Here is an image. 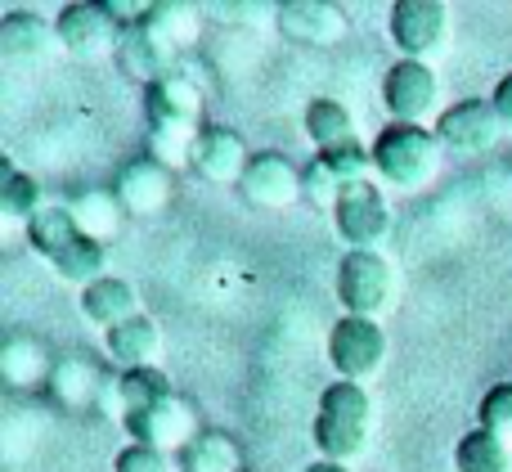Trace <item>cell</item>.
Returning a JSON list of instances; mask_svg holds the SVG:
<instances>
[{
    "label": "cell",
    "instance_id": "obj_1",
    "mask_svg": "<svg viewBox=\"0 0 512 472\" xmlns=\"http://www.w3.org/2000/svg\"><path fill=\"white\" fill-rule=\"evenodd\" d=\"M203 113H207V95L194 77L185 72H167L162 81H153L144 90V135L149 149L162 167H185L194 162V144L203 135Z\"/></svg>",
    "mask_w": 512,
    "mask_h": 472
},
{
    "label": "cell",
    "instance_id": "obj_2",
    "mask_svg": "<svg viewBox=\"0 0 512 472\" xmlns=\"http://www.w3.org/2000/svg\"><path fill=\"white\" fill-rule=\"evenodd\" d=\"M23 234H27L36 257H41L68 288H81V293H86L90 284H99V279L108 275V248L77 230L68 207H45V212H36Z\"/></svg>",
    "mask_w": 512,
    "mask_h": 472
},
{
    "label": "cell",
    "instance_id": "obj_3",
    "mask_svg": "<svg viewBox=\"0 0 512 472\" xmlns=\"http://www.w3.org/2000/svg\"><path fill=\"white\" fill-rule=\"evenodd\" d=\"M315 450L319 459L328 464H346L351 468L355 459L369 450V437H373V401L360 383H328L319 392V410H315Z\"/></svg>",
    "mask_w": 512,
    "mask_h": 472
},
{
    "label": "cell",
    "instance_id": "obj_4",
    "mask_svg": "<svg viewBox=\"0 0 512 472\" xmlns=\"http://www.w3.org/2000/svg\"><path fill=\"white\" fill-rule=\"evenodd\" d=\"M445 167V144L436 140L432 126H405L391 122L373 140V176L396 194H418L427 189Z\"/></svg>",
    "mask_w": 512,
    "mask_h": 472
},
{
    "label": "cell",
    "instance_id": "obj_5",
    "mask_svg": "<svg viewBox=\"0 0 512 472\" xmlns=\"http://www.w3.org/2000/svg\"><path fill=\"white\" fill-rule=\"evenodd\" d=\"M400 284H396V266L387 261V252H346L337 266V302L342 315L355 320H378L396 306Z\"/></svg>",
    "mask_w": 512,
    "mask_h": 472
},
{
    "label": "cell",
    "instance_id": "obj_6",
    "mask_svg": "<svg viewBox=\"0 0 512 472\" xmlns=\"http://www.w3.org/2000/svg\"><path fill=\"white\" fill-rule=\"evenodd\" d=\"M333 230L346 243V252H382L391 239V207L382 185L360 180V185H342V198L333 207Z\"/></svg>",
    "mask_w": 512,
    "mask_h": 472
},
{
    "label": "cell",
    "instance_id": "obj_7",
    "mask_svg": "<svg viewBox=\"0 0 512 472\" xmlns=\"http://www.w3.org/2000/svg\"><path fill=\"white\" fill-rule=\"evenodd\" d=\"M328 365L337 369L342 383H369V378L382 374L387 365V329L378 320H355V315H342V320L328 329Z\"/></svg>",
    "mask_w": 512,
    "mask_h": 472
},
{
    "label": "cell",
    "instance_id": "obj_8",
    "mask_svg": "<svg viewBox=\"0 0 512 472\" xmlns=\"http://www.w3.org/2000/svg\"><path fill=\"white\" fill-rule=\"evenodd\" d=\"M59 27V45L63 54H72L77 63H99V59H117V41H122V23L108 14V5L99 0H81V5H63L54 14Z\"/></svg>",
    "mask_w": 512,
    "mask_h": 472
},
{
    "label": "cell",
    "instance_id": "obj_9",
    "mask_svg": "<svg viewBox=\"0 0 512 472\" xmlns=\"http://www.w3.org/2000/svg\"><path fill=\"white\" fill-rule=\"evenodd\" d=\"M504 117L495 113L490 99H459L436 117V140L445 144V153L454 158H481L504 140Z\"/></svg>",
    "mask_w": 512,
    "mask_h": 472
},
{
    "label": "cell",
    "instance_id": "obj_10",
    "mask_svg": "<svg viewBox=\"0 0 512 472\" xmlns=\"http://www.w3.org/2000/svg\"><path fill=\"white\" fill-rule=\"evenodd\" d=\"M387 32H391V45L405 59L427 63L450 41V9L441 0H400V5H391Z\"/></svg>",
    "mask_w": 512,
    "mask_h": 472
},
{
    "label": "cell",
    "instance_id": "obj_11",
    "mask_svg": "<svg viewBox=\"0 0 512 472\" xmlns=\"http://www.w3.org/2000/svg\"><path fill=\"white\" fill-rule=\"evenodd\" d=\"M382 104L396 122L405 126H423L432 113H441V77L432 63H414V59H396L382 77Z\"/></svg>",
    "mask_w": 512,
    "mask_h": 472
},
{
    "label": "cell",
    "instance_id": "obj_12",
    "mask_svg": "<svg viewBox=\"0 0 512 472\" xmlns=\"http://www.w3.org/2000/svg\"><path fill=\"white\" fill-rule=\"evenodd\" d=\"M122 428H126V437H131V446H149V450H162V455H185V450L198 441L203 423H198L194 405L176 392L171 401L153 405V410L131 414Z\"/></svg>",
    "mask_w": 512,
    "mask_h": 472
},
{
    "label": "cell",
    "instance_id": "obj_13",
    "mask_svg": "<svg viewBox=\"0 0 512 472\" xmlns=\"http://www.w3.org/2000/svg\"><path fill=\"white\" fill-rule=\"evenodd\" d=\"M239 194L256 212H288L306 198V171L283 153H252V167L243 176Z\"/></svg>",
    "mask_w": 512,
    "mask_h": 472
},
{
    "label": "cell",
    "instance_id": "obj_14",
    "mask_svg": "<svg viewBox=\"0 0 512 472\" xmlns=\"http://www.w3.org/2000/svg\"><path fill=\"white\" fill-rule=\"evenodd\" d=\"M59 27L54 18L36 14V9H9L0 18V59L9 68H36V63H50L59 54Z\"/></svg>",
    "mask_w": 512,
    "mask_h": 472
},
{
    "label": "cell",
    "instance_id": "obj_15",
    "mask_svg": "<svg viewBox=\"0 0 512 472\" xmlns=\"http://www.w3.org/2000/svg\"><path fill=\"white\" fill-rule=\"evenodd\" d=\"M113 194L122 198L126 216H158L176 194V180H171V167H162L153 153H140V158L122 162Z\"/></svg>",
    "mask_w": 512,
    "mask_h": 472
},
{
    "label": "cell",
    "instance_id": "obj_16",
    "mask_svg": "<svg viewBox=\"0 0 512 472\" xmlns=\"http://www.w3.org/2000/svg\"><path fill=\"white\" fill-rule=\"evenodd\" d=\"M279 32L310 50H328L351 32V18L342 5H328V0H288L279 5Z\"/></svg>",
    "mask_w": 512,
    "mask_h": 472
},
{
    "label": "cell",
    "instance_id": "obj_17",
    "mask_svg": "<svg viewBox=\"0 0 512 472\" xmlns=\"http://www.w3.org/2000/svg\"><path fill=\"white\" fill-rule=\"evenodd\" d=\"M189 167L203 180H212V185H243V176H248V167H252L248 140H243L239 131H230V126H203Z\"/></svg>",
    "mask_w": 512,
    "mask_h": 472
},
{
    "label": "cell",
    "instance_id": "obj_18",
    "mask_svg": "<svg viewBox=\"0 0 512 472\" xmlns=\"http://www.w3.org/2000/svg\"><path fill=\"white\" fill-rule=\"evenodd\" d=\"M108 387H113V374H108L99 360L90 356H63L59 365H54V378H50V392L54 401L63 405V410L81 414V410H99L108 396Z\"/></svg>",
    "mask_w": 512,
    "mask_h": 472
},
{
    "label": "cell",
    "instance_id": "obj_19",
    "mask_svg": "<svg viewBox=\"0 0 512 472\" xmlns=\"http://www.w3.org/2000/svg\"><path fill=\"white\" fill-rule=\"evenodd\" d=\"M104 351L113 360L117 374H135V369H153L162 356V329L153 315H135V320L117 324L104 333Z\"/></svg>",
    "mask_w": 512,
    "mask_h": 472
},
{
    "label": "cell",
    "instance_id": "obj_20",
    "mask_svg": "<svg viewBox=\"0 0 512 472\" xmlns=\"http://www.w3.org/2000/svg\"><path fill=\"white\" fill-rule=\"evenodd\" d=\"M68 216L77 221V230L86 234V239H95V243H113L117 234H122V225H126V207H122V198L113 194V189H104V185H86V189H77V194L68 198Z\"/></svg>",
    "mask_w": 512,
    "mask_h": 472
},
{
    "label": "cell",
    "instance_id": "obj_21",
    "mask_svg": "<svg viewBox=\"0 0 512 472\" xmlns=\"http://www.w3.org/2000/svg\"><path fill=\"white\" fill-rule=\"evenodd\" d=\"M113 63L122 68V77L140 81L144 90H149L153 81H162L167 72H176V59L153 41V32L144 27V18L140 23H131V27H122V41H117V59Z\"/></svg>",
    "mask_w": 512,
    "mask_h": 472
},
{
    "label": "cell",
    "instance_id": "obj_22",
    "mask_svg": "<svg viewBox=\"0 0 512 472\" xmlns=\"http://www.w3.org/2000/svg\"><path fill=\"white\" fill-rule=\"evenodd\" d=\"M54 365H59V360L45 351V342L27 338V333H14V338H5V347H0V378H5L14 392H32V387L50 383Z\"/></svg>",
    "mask_w": 512,
    "mask_h": 472
},
{
    "label": "cell",
    "instance_id": "obj_23",
    "mask_svg": "<svg viewBox=\"0 0 512 472\" xmlns=\"http://www.w3.org/2000/svg\"><path fill=\"white\" fill-rule=\"evenodd\" d=\"M81 315L108 333V329H117V324L135 320V315H144V311H140V293H135L131 279L104 275L99 284H90L86 293H81Z\"/></svg>",
    "mask_w": 512,
    "mask_h": 472
},
{
    "label": "cell",
    "instance_id": "obj_24",
    "mask_svg": "<svg viewBox=\"0 0 512 472\" xmlns=\"http://www.w3.org/2000/svg\"><path fill=\"white\" fill-rule=\"evenodd\" d=\"M144 27H149L153 41H158L171 59H180V54L194 50L198 36H203V14H198L194 5H180V0H162V5H149Z\"/></svg>",
    "mask_w": 512,
    "mask_h": 472
},
{
    "label": "cell",
    "instance_id": "obj_25",
    "mask_svg": "<svg viewBox=\"0 0 512 472\" xmlns=\"http://www.w3.org/2000/svg\"><path fill=\"white\" fill-rule=\"evenodd\" d=\"M306 135L319 153L360 140V131H355V113L342 104V99H328V95H319V99L306 104Z\"/></svg>",
    "mask_w": 512,
    "mask_h": 472
},
{
    "label": "cell",
    "instance_id": "obj_26",
    "mask_svg": "<svg viewBox=\"0 0 512 472\" xmlns=\"http://www.w3.org/2000/svg\"><path fill=\"white\" fill-rule=\"evenodd\" d=\"M41 180L27 176V171H18L14 162H0V216H5V225H32L36 212H45L41 203Z\"/></svg>",
    "mask_w": 512,
    "mask_h": 472
},
{
    "label": "cell",
    "instance_id": "obj_27",
    "mask_svg": "<svg viewBox=\"0 0 512 472\" xmlns=\"http://www.w3.org/2000/svg\"><path fill=\"white\" fill-rule=\"evenodd\" d=\"M180 472H243V446L230 432L203 428L194 446L180 455Z\"/></svg>",
    "mask_w": 512,
    "mask_h": 472
},
{
    "label": "cell",
    "instance_id": "obj_28",
    "mask_svg": "<svg viewBox=\"0 0 512 472\" xmlns=\"http://www.w3.org/2000/svg\"><path fill=\"white\" fill-rule=\"evenodd\" d=\"M171 396H176V387H171V378L162 374L158 365L135 369V374H117V410H122V423L131 419V414H144V410H153V405L171 401Z\"/></svg>",
    "mask_w": 512,
    "mask_h": 472
},
{
    "label": "cell",
    "instance_id": "obj_29",
    "mask_svg": "<svg viewBox=\"0 0 512 472\" xmlns=\"http://www.w3.org/2000/svg\"><path fill=\"white\" fill-rule=\"evenodd\" d=\"M454 472H512V450L495 432L472 428L454 446Z\"/></svg>",
    "mask_w": 512,
    "mask_h": 472
},
{
    "label": "cell",
    "instance_id": "obj_30",
    "mask_svg": "<svg viewBox=\"0 0 512 472\" xmlns=\"http://www.w3.org/2000/svg\"><path fill=\"white\" fill-rule=\"evenodd\" d=\"M319 162H324V167L333 171L342 185H360V180H373V149H364L360 140L342 144V149L319 153Z\"/></svg>",
    "mask_w": 512,
    "mask_h": 472
},
{
    "label": "cell",
    "instance_id": "obj_31",
    "mask_svg": "<svg viewBox=\"0 0 512 472\" xmlns=\"http://www.w3.org/2000/svg\"><path fill=\"white\" fill-rule=\"evenodd\" d=\"M477 428L495 432L499 441L512 450V378L508 383H495L486 396H481V410H477Z\"/></svg>",
    "mask_w": 512,
    "mask_h": 472
},
{
    "label": "cell",
    "instance_id": "obj_32",
    "mask_svg": "<svg viewBox=\"0 0 512 472\" xmlns=\"http://www.w3.org/2000/svg\"><path fill=\"white\" fill-rule=\"evenodd\" d=\"M221 23H234V27H261V23H279V5H261V0H225V5L212 9Z\"/></svg>",
    "mask_w": 512,
    "mask_h": 472
},
{
    "label": "cell",
    "instance_id": "obj_33",
    "mask_svg": "<svg viewBox=\"0 0 512 472\" xmlns=\"http://www.w3.org/2000/svg\"><path fill=\"white\" fill-rule=\"evenodd\" d=\"M337 198H342V180H337L333 171H328L324 162L315 158V162L306 167V203H310V207H319V212H324V207L333 212Z\"/></svg>",
    "mask_w": 512,
    "mask_h": 472
},
{
    "label": "cell",
    "instance_id": "obj_34",
    "mask_svg": "<svg viewBox=\"0 0 512 472\" xmlns=\"http://www.w3.org/2000/svg\"><path fill=\"white\" fill-rule=\"evenodd\" d=\"M113 472H176V464H171V455H162V450L126 446L122 455L113 459Z\"/></svg>",
    "mask_w": 512,
    "mask_h": 472
},
{
    "label": "cell",
    "instance_id": "obj_35",
    "mask_svg": "<svg viewBox=\"0 0 512 472\" xmlns=\"http://www.w3.org/2000/svg\"><path fill=\"white\" fill-rule=\"evenodd\" d=\"M490 104H495V113L504 117V126L512 131V72H504V77H499V86L490 90Z\"/></svg>",
    "mask_w": 512,
    "mask_h": 472
},
{
    "label": "cell",
    "instance_id": "obj_36",
    "mask_svg": "<svg viewBox=\"0 0 512 472\" xmlns=\"http://www.w3.org/2000/svg\"><path fill=\"white\" fill-rule=\"evenodd\" d=\"M306 472H351V468H346V464H328V459H315Z\"/></svg>",
    "mask_w": 512,
    "mask_h": 472
}]
</instances>
